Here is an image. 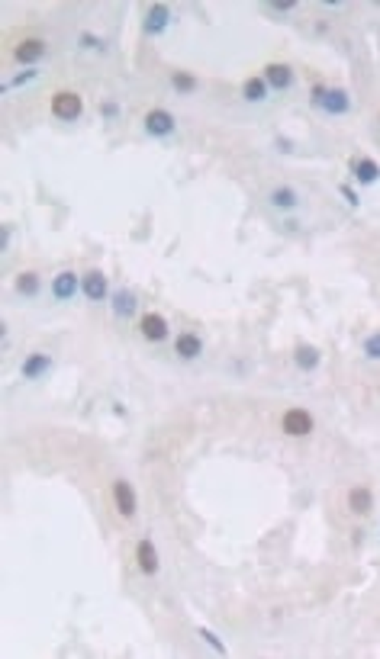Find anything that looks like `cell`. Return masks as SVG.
<instances>
[{
  "mask_svg": "<svg viewBox=\"0 0 380 659\" xmlns=\"http://www.w3.org/2000/svg\"><path fill=\"white\" fill-rule=\"evenodd\" d=\"M81 290H84V296L91 299V303H100V299H106V277L100 271H91L81 277Z\"/></svg>",
  "mask_w": 380,
  "mask_h": 659,
  "instance_id": "obj_12",
  "label": "cell"
},
{
  "mask_svg": "<svg viewBox=\"0 0 380 659\" xmlns=\"http://www.w3.org/2000/svg\"><path fill=\"white\" fill-rule=\"evenodd\" d=\"M325 94H329V87H323V84H316V87H313V94H310V100H313V106H323V100H325Z\"/></svg>",
  "mask_w": 380,
  "mask_h": 659,
  "instance_id": "obj_25",
  "label": "cell"
},
{
  "mask_svg": "<svg viewBox=\"0 0 380 659\" xmlns=\"http://www.w3.org/2000/svg\"><path fill=\"white\" fill-rule=\"evenodd\" d=\"M13 58L20 64H35L39 58H45V42L43 39H23L20 45H16Z\"/></svg>",
  "mask_w": 380,
  "mask_h": 659,
  "instance_id": "obj_8",
  "label": "cell"
},
{
  "mask_svg": "<svg viewBox=\"0 0 380 659\" xmlns=\"http://www.w3.org/2000/svg\"><path fill=\"white\" fill-rule=\"evenodd\" d=\"M39 286H43V280H39L35 271H23L20 277H16V293H20V296H35Z\"/></svg>",
  "mask_w": 380,
  "mask_h": 659,
  "instance_id": "obj_20",
  "label": "cell"
},
{
  "mask_svg": "<svg viewBox=\"0 0 380 659\" xmlns=\"http://www.w3.org/2000/svg\"><path fill=\"white\" fill-rule=\"evenodd\" d=\"M49 364H52L49 354H39V351H35V354H29L26 361H23V370H20V373L26 376V380H39V376L49 370Z\"/></svg>",
  "mask_w": 380,
  "mask_h": 659,
  "instance_id": "obj_14",
  "label": "cell"
},
{
  "mask_svg": "<svg viewBox=\"0 0 380 659\" xmlns=\"http://www.w3.org/2000/svg\"><path fill=\"white\" fill-rule=\"evenodd\" d=\"M197 633H200V637H203L206 643H210V646H213V650H216V653H225V643H223V640H219V637H216V633H213V631H206V627H200Z\"/></svg>",
  "mask_w": 380,
  "mask_h": 659,
  "instance_id": "obj_24",
  "label": "cell"
},
{
  "mask_svg": "<svg viewBox=\"0 0 380 659\" xmlns=\"http://www.w3.org/2000/svg\"><path fill=\"white\" fill-rule=\"evenodd\" d=\"M174 347H177V354H181L184 361H194V357H200V351H203V344H200V338H197V334H190V332L177 334Z\"/></svg>",
  "mask_w": 380,
  "mask_h": 659,
  "instance_id": "obj_15",
  "label": "cell"
},
{
  "mask_svg": "<svg viewBox=\"0 0 380 659\" xmlns=\"http://www.w3.org/2000/svg\"><path fill=\"white\" fill-rule=\"evenodd\" d=\"M271 203H274L277 209H294L296 203H300V196H296V190H290V187H277L274 193H271Z\"/></svg>",
  "mask_w": 380,
  "mask_h": 659,
  "instance_id": "obj_21",
  "label": "cell"
},
{
  "mask_svg": "<svg viewBox=\"0 0 380 659\" xmlns=\"http://www.w3.org/2000/svg\"><path fill=\"white\" fill-rule=\"evenodd\" d=\"M364 357H371V361H380V332H374L371 338L364 341Z\"/></svg>",
  "mask_w": 380,
  "mask_h": 659,
  "instance_id": "obj_23",
  "label": "cell"
},
{
  "mask_svg": "<svg viewBox=\"0 0 380 659\" xmlns=\"http://www.w3.org/2000/svg\"><path fill=\"white\" fill-rule=\"evenodd\" d=\"M81 45H97V49H100L104 42H100V39H94V35H81Z\"/></svg>",
  "mask_w": 380,
  "mask_h": 659,
  "instance_id": "obj_27",
  "label": "cell"
},
{
  "mask_svg": "<svg viewBox=\"0 0 380 659\" xmlns=\"http://www.w3.org/2000/svg\"><path fill=\"white\" fill-rule=\"evenodd\" d=\"M242 94H245V100H252V103H261V100L268 97V81H264V77H248Z\"/></svg>",
  "mask_w": 380,
  "mask_h": 659,
  "instance_id": "obj_19",
  "label": "cell"
},
{
  "mask_svg": "<svg viewBox=\"0 0 380 659\" xmlns=\"http://www.w3.org/2000/svg\"><path fill=\"white\" fill-rule=\"evenodd\" d=\"M348 508H352L354 514H371L374 508V492L367 486H354L352 492H348Z\"/></svg>",
  "mask_w": 380,
  "mask_h": 659,
  "instance_id": "obj_13",
  "label": "cell"
},
{
  "mask_svg": "<svg viewBox=\"0 0 380 659\" xmlns=\"http://www.w3.org/2000/svg\"><path fill=\"white\" fill-rule=\"evenodd\" d=\"M116 113H120V106L116 103H104V116H116Z\"/></svg>",
  "mask_w": 380,
  "mask_h": 659,
  "instance_id": "obj_28",
  "label": "cell"
},
{
  "mask_svg": "<svg viewBox=\"0 0 380 659\" xmlns=\"http://www.w3.org/2000/svg\"><path fill=\"white\" fill-rule=\"evenodd\" d=\"M33 77H35V71H26V74H20V77H16V87H20V84H26V81H33Z\"/></svg>",
  "mask_w": 380,
  "mask_h": 659,
  "instance_id": "obj_29",
  "label": "cell"
},
{
  "mask_svg": "<svg viewBox=\"0 0 380 659\" xmlns=\"http://www.w3.org/2000/svg\"><path fill=\"white\" fill-rule=\"evenodd\" d=\"M168 23H171L168 4H155V7H148V13H145V33L148 35L164 33V26H168Z\"/></svg>",
  "mask_w": 380,
  "mask_h": 659,
  "instance_id": "obj_11",
  "label": "cell"
},
{
  "mask_svg": "<svg viewBox=\"0 0 380 659\" xmlns=\"http://www.w3.org/2000/svg\"><path fill=\"white\" fill-rule=\"evenodd\" d=\"M135 563H139V569L145 573V576H155L158 573V550L148 537H142L139 547H135Z\"/></svg>",
  "mask_w": 380,
  "mask_h": 659,
  "instance_id": "obj_5",
  "label": "cell"
},
{
  "mask_svg": "<svg viewBox=\"0 0 380 659\" xmlns=\"http://www.w3.org/2000/svg\"><path fill=\"white\" fill-rule=\"evenodd\" d=\"M139 328H142V338H145V341H164V338H168V322H164L158 312L142 315Z\"/></svg>",
  "mask_w": 380,
  "mask_h": 659,
  "instance_id": "obj_7",
  "label": "cell"
},
{
  "mask_svg": "<svg viewBox=\"0 0 380 659\" xmlns=\"http://www.w3.org/2000/svg\"><path fill=\"white\" fill-rule=\"evenodd\" d=\"M294 361H296V367L300 370H316L319 367V351L313 344H300L294 351Z\"/></svg>",
  "mask_w": 380,
  "mask_h": 659,
  "instance_id": "obj_18",
  "label": "cell"
},
{
  "mask_svg": "<svg viewBox=\"0 0 380 659\" xmlns=\"http://www.w3.org/2000/svg\"><path fill=\"white\" fill-rule=\"evenodd\" d=\"M81 113H84V100H81L74 91H58L55 97H52V116L55 119L71 123V119H78Z\"/></svg>",
  "mask_w": 380,
  "mask_h": 659,
  "instance_id": "obj_1",
  "label": "cell"
},
{
  "mask_svg": "<svg viewBox=\"0 0 380 659\" xmlns=\"http://www.w3.org/2000/svg\"><path fill=\"white\" fill-rule=\"evenodd\" d=\"M264 81H268V87H277V91H287L290 84H294V68L290 64H264Z\"/></svg>",
  "mask_w": 380,
  "mask_h": 659,
  "instance_id": "obj_6",
  "label": "cell"
},
{
  "mask_svg": "<svg viewBox=\"0 0 380 659\" xmlns=\"http://www.w3.org/2000/svg\"><path fill=\"white\" fill-rule=\"evenodd\" d=\"M113 502H116V512H120L123 518H133L135 514V489L129 486L126 479H116V483H113Z\"/></svg>",
  "mask_w": 380,
  "mask_h": 659,
  "instance_id": "obj_3",
  "label": "cell"
},
{
  "mask_svg": "<svg viewBox=\"0 0 380 659\" xmlns=\"http://www.w3.org/2000/svg\"><path fill=\"white\" fill-rule=\"evenodd\" d=\"M342 196H345V200L352 203V206H358V203H361V200H358V193H352V187H342Z\"/></svg>",
  "mask_w": 380,
  "mask_h": 659,
  "instance_id": "obj_26",
  "label": "cell"
},
{
  "mask_svg": "<svg viewBox=\"0 0 380 659\" xmlns=\"http://www.w3.org/2000/svg\"><path fill=\"white\" fill-rule=\"evenodd\" d=\"M171 87L177 94H190V91H197V77L190 74V71H177V74H171Z\"/></svg>",
  "mask_w": 380,
  "mask_h": 659,
  "instance_id": "obj_22",
  "label": "cell"
},
{
  "mask_svg": "<svg viewBox=\"0 0 380 659\" xmlns=\"http://www.w3.org/2000/svg\"><path fill=\"white\" fill-rule=\"evenodd\" d=\"M352 167H354V177H358L361 184H374L380 177V164H377V161H371V158L352 161Z\"/></svg>",
  "mask_w": 380,
  "mask_h": 659,
  "instance_id": "obj_16",
  "label": "cell"
},
{
  "mask_svg": "<svg viewBox=\"0 0 380 659\" xmlns=\"http://www.w3.org/2000/svg\"><path fill=\"white\" fill-rule=\"evenodd\" d=\"M319 110L332 113V116H342V113L352 110V97H348V91H342V87H329V94H325Z\"/></svg>",
  "mask_w": 380,
  "mask_h": 659,
  "instance_id": "obj_9",
  "label": "cell"
},
{
  "mask_svg": "<svg viewBox=\"0 0 380 659\" xmlns=\"http://www.w3.org/2000/svg\"><path fill=\"white\" fill-rule=\"evenodd\" d=\"M284 434L287 437H306L313 434V415L306 409H287L284 412Z\"/></svg>",
  "mask_w": 380,
  "mask_h": 659,
  "instance_id": "obj_2",
  "label": "cell"
},
{
  "mask_svg": "<svg viewBox=\"0 0 380 659\" xmlns=\"http://www.w3.org/2000/svg\"><path fill=\"white\" fill-rule=\"evenodd\" d=\"M78 286H81V277L74 271H62L55 280H52V293H55V299H74Z\"/></svg>",
  "mask_w": 380,
  "mask_h": 659,
  "instance_id": "obj_10",
  "label": "cell"
},
{
  "mask_svg": "<svg viewBox=\"0 0 380 659\" xmlns=\"http://www.w3.org/2000/svg\"><path fill=\"white\" fill-rule=\"evenodd\" d=\"M145 132H148V135H158V139H164V135H171V132H174V116H171L168 110H148Z\"/></svg>",
  "mask_w": 380,
  "mask_h": 659,
  "instance_id": "obj_4",
  "label": "cell"
},
{
  "mask_svg": "<svg viewBox=\"0 0 380 659\" xmlns=\"http://www.w3.org/2000/svg\"><path fill=\"white\" fill-rule=\"evenodd\" d=\"M110 303H113V312L123 315V319L135 312V293H133V290H120V293H113Z\"/></svg>",
  "mask_w": 380,
  "mask_h": 659,
  "instance_id": "obj_17",
  "label": "cell"
}]
</instances>
